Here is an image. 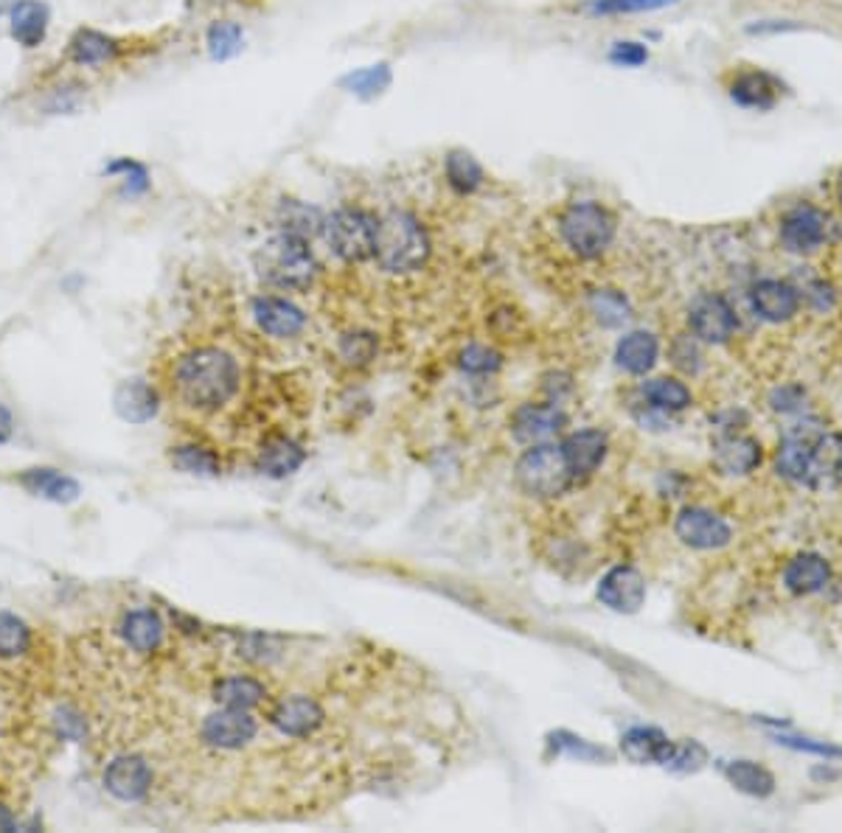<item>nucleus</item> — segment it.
<instances>
[{"label":"nucleus","mask_w":842,"mask_h":833,"mask_svg":"<svg viewBox=\"0 0 842 833\" xmlns=\"http://www.w3.org/2000/svg\"><path fill=\"white\" fill-rule=\"evenodd\" d=\"M778 475L811 491L842 488V432H825L818 421H803L784 432L775 452Z\"/></svg>","instance_id":"nucleus-1"},{"label":"nucleus","mask_w":842,"mask_h":833,"mask_svg":"<svg viewBox=\"0 0 842 833\" xmlns=\"http://www.w3.org/2000/svg\"><path fill=\"white\" fill-rule=\"evenodd\" d=\"M174 390L186 408L214 413L239 390V365L223 348H194L174 368Z\"/></svg>","instance_id":"nucleus-2"},{"label":"nucleus","mask_w":842,"mask_h":833,"mask_svg":"<svg viewBox=\"0 0 842 833\" xmlns=\"http://www.w3.org/2000/svg\"><path fill=\"white\" fill-rule=\"evenodd\" d=\"M374 259L385 272H393V275L421 270L430 259L428 230L410 210H388L377 219Z\"/></svg>","instance_id":"nucleus-3"},{"label":"nucleus","mask_w":842,"mask_h":833,"mask_svg":"<svg viewBox=\"0 0 842 833\" xmlns=\"http://www.w3.org/2000/svg\"><path fill=\"white\" fill-rule=\"evenodd\" d=\"M256 270L265 281L281 290H306L317 275V261L310 250V241L281 230L267 245H261L256 253Z\"/></svg>","instance_id":"nucleus-4"},{"label":"nucleus","mask_w":842,"mask_h":833,"mask_svg":"<svg viewBox=\"0 0 842 833\" xmlns=\"http://www.w3.org/2000/svg\"><path fill=\"white\" fill-rule=\"evenodd\" d=\"M559 236L570 253L593 261L607 253L615 241V216L593 199L570 203L559 216Z\"/></svg>","instance_id":"nucleus-5"},{"label":"nucleus","mask_w":842,"mask_h":833,"mask_svg":"<svg viewBox=\"0 0 842 833\" xmlns=\"http://www.w3.org/2000/svg\"><path fill=\"white\" fill-rule=\"evenodd\" d=\"M515 477L517 486L528 497H542V500L559 497L576 480L568 461H564L562 450L553 444H533L531 450L522 452V457L515 466Z\"/></svg>","instance_id":"nucleus-6"},{"label":"nucleus","mask_w":842,"mask_h":833,"mask_svg":"<svg viewBox=\"0 0 842 833\" xmlns=\"http://www.w3.org/2000/svg\"><path fill=\"white\" fill-rule=\"evenodd\" d=\"M377 219L379 216L366 208H341L323 219V239L337 259L346 264H359L374 256Z\"/></svg>","instance_id":"nucleus-7"},{"label":"nucleus","mask_w":842,"mask_h":833,"mask_svg":"<svg viewBox=\"0 0 842 833\" xmlns=\"http://www.w3.org/2000/svg\"><path fill=\"white\" fill-rule=\"evenodd\" d=\"M829 228L831 219L825 210L811 203H798L780 216V245L795 256L818 253L820 247L829 241Z\"/></svg>","instance_id":"nucleus-8"},{"label":"nucleus","mask_w":842,"mask_h":833,"mask_svg":"<svg viewBox=\"0 0 842 833\" xmlns=\"http://www.w3.org/2000/svg\"><path fill=\"white\" fill-rule=\"evenodd\" d=\"M688 326L702 343L725 346L736 337L738 317L727 303V298L716 295V292H705V295H697L688 306Z\"/></svg>","instance_id":"nucleus-9"},{"label":"nucleus","mask_w":842,"mask_h":833,"mask_svg":"<svg viewBox=\"0 0 842 833\" xmlns=\"http://www.w3.org/2000/svg\"><path fill=\"white\" fill-rule=\"evenodd\" d=\"M787 85L775 74L762 68H742L733 71L731 82H727V96L733 105L744 107V110L769 112L778 107L780 96H784Z\"/></svg>","instance_id":"nucleus-10"},{"label":"nucleus","mask_w":842,"mask_h":833,"mask_svg":"<svg viewBox=\"0 0 842 833\" xmlns=\"http://www.w3.org/2000/svg\"><path fill=\"white\" fill-rule=\"evenodd\" d=\"M674 533L682 544L694 550H719L731 544V524L708 508H686L677 513Z\"/></svg>","instance_id":"nucleus-11"},{"label":"nucleus","mask_w":842,"mask_h":833,"mask_svg":"<svg viewBox=\"0 0 842 833\" xmlns=\"http://www.w3.org/2000/svg\"><path fill=\"white\" fill-rule=\"evenodd\" d=\"M259 733V724L250 716V710H230L223 707L217 713L205 716L203 722V740L214 749H242Z\"/></svg>","instance_id":"nucleus-12"},{"label":"nucleus","mask_w":842,"mask_h":833,"mask_svg":"<svg viewBox=\"0 0 842 833\" xmlns=\"http://www.w3.org/2000/svg\"><path fill=\"white\" fill-rule=\"evenodd\" d=\"M270 722L287 738H312L326 724V710L315 696H287L270 713Z\"/></svg>","instance_id":"nucleus-13"},{"label":"nucleus","mask_w":842,"mask_h":833,"mask_svg":"<svg viewBox=\"0 0 842 833\" xmlns=\"http://www.w3.org/2000/svg\"><path fill=\"white\" fill-rule=\"evenodd\" d=\"M598 601L620 615H635L646 604V581L638 567L618 564L598 584Z\"/></svg>","instance_id":"nucleus-14"},{"label":"nucleus","mask_w":842,"mask_h":833,"mask_svg":"<svg viewBox=\"0 0 842 833\" xmlns=\"http://www.w3.org/2000/svg\"><path fill=\"white\" fill-rule=\"evenodd\" d=\"M105 789L121 802H138L152 789V766L141 755H118L105 769Z\"/></svg>","instance_id":"nucleus-15"},{"label":"nucleus","mask_w":842,"mask_h":833,"mask_svg":"<svg viewBox=\"0 0 842 833\" xmlns=\"http://www.w3.org/2000/svg\"><path fill=\"white\" fill-rule=\"evenodd\" d=\"M568 424V415L553 404H522L511 415V432L520 444H548Z\"/></svg>","instance_id":"nucleus-16"},{"label":"nucleus","mask_w":842,"mask_h":833,"mask_svg":"<svg viewBox=\"0 0 842 833\" xmlns=\"http://www.w3.org/2000/svg\"><path fill=\"white\" fill-rule=\"evenodd\" d=\"M749 301H753V309H756V315L762 321L787 323L798 315L800 292L789 281H780V278H762L749 292Z\"/></svg>","instance_id":"nucleus-17"},{"label":"nucleus","mask_w":842,"mask_h":833,"mask_svg":"<svg viewBox=\"0 0 842 833\" xmlns=\"http://www.w3.org/2000/svg\"><path fill=\"white\" fill-rule=\"evenodd\" d=\"M253 317L259 323V328L270 337H298V334L306 328V315L304 309H298L295 303L287 301V298L265 295L253 301Z\"/></svg>","instance_id":"nucleus-18"},{"label":"nucleus","mask_w":842,"mask_h":833,"mask_svg":"<svg viewBox=\"0 0 842 833\" xmlns=\"http://www.w3.org/2000/svg\"><path fill=\"white\" fill-rule=\"evenodd\" d=\"M559 450H562L564 461H568L573 477L579 480V477L593 475L601 463L607 461L609 441L601 430H579V432H570L568 439L562 441V446H559Z\"/></svg>","instance_id":"nucleus-19"},{"label":"nucleus","mask_w":842,"mask_h":833,"mask_svg":"<svg viewBox=\"0 0 842 833\" xmlns=\"http://www.w3.org/2000/svg\"><path fill=\"white\" fill-rule=\"evenodd\" d=\"M762 444L749 435H725L713 444V466L722 475H749L762 466Z\"/></svg>","instance_id":"nucleus-20"},{"label":"nucleus","mask_w":842,"mask_h":833,"mask_svg":"<svg viewBox=\"0 0 842 833\" xmlns=\"http://www.w3.org/2000/svg\"><path fill=\"white\" fill-rule=\"evenodd\" d=\"M671 749H674V740L657 727H632L620 735V755L629 764L666 766Z\"/></svg>","instance_id":"nucleus-21"},{"label":"nucleus","mask_w":842,"mask_h":833,"mask_svg":"<svg viewBox=\"0 0 842 833\" xmlns=\"http://www.w3.org/2000/svg\"><path fill=\"white\" fill-rule=\"evenodd\" d=\"M158 404H161L158 390L147 379H127L112 393V408H116L118 419L130 421V424H147L155 419Z\"/></svg>","instance_id":"nucleus-22"},{"label":"nucleus","mask_w":842,"mask_h":833,"mask_svg":"<svg viewBox=\"0 0 842 833\" xmlns=\"http://www.w3.org/2000/svg\"><path fill=\"white\" fill-rule=\"evenodd\" d=\"M20 486L25 488L34 497H43V500L56 502V506H71V502L79 500V483L71 475H63L60 469H29L20 475Z\"/></svg>","instance_id":"nucleus-23"},{"label":"nucleus","mask_w":842,"mask_h":833,"mask_svg":"<svg viewBox=\"0 0 842 833\" xmlns=\"http://www.w3.org/2000/svg\"><path fill=\"white\" fill-rule=\"evenodd\" d=\"M831 581V564L818 553H800L784 567V584L792 595H814Z\"/></svg>","instance_id":"nucleus-24"},{"label":"nucleus","mask_w":842,"mask_h":833,"mask_svg":"<svg viewBox=\"0 0 842 833\" xmlns=\"http://www.w3.org/2000/svg\"><path fill=\"white\" fill-rule=\"evenodd\" d=\"M660 357V343L651 332H629L620 337L615 359L632 377H646Z\"/></svg>","instance_id":"nucleus-25"},{"label":"nucleus","mask_w":842,"mask_h":833,"mask_svg":"<svg viewBox=\"0 0 842 833\" xmlns=\"http://www.w3.org/2000/svg\"><path fill=\"white\" fill-rule=\"evenodd\" d=\"M9 29L23 48H37L48 31V7L40 0H20L9 12Z\"/></svg>","instance_id":"nucleus-26"},{"label":"nucleus","mask_w":842,"mask_h":833,"mask_svg":"<svg viewBox=\"0 0 842 833\" xmlns=\"http://www.w3.org/2000/svg\"><path fill=\"white\" fill-rule=\"evenodd\" d=\"M121 637L138 654H152L163 642V620L152 609H132L121 620Z\"/></svg>","instance_id":"nucleus-27"},{"label":"nucleus","mask_w":842,"mask_h":833,"mask_svg":"<svg viewBox=\"0 0 842 833\" xmlns=\"http://www.w3.org/2000/svg\"><path fill=\"white\" fill-rule=\"evenodd\" d=\"M214 699H217L219 707L256 710L259 704H265L267 688L265 682H259L256 677H248V673H234V677L219 679L217 685H214Z\"/></svg>","instance_id":"nucleus-28"},{"label":"nucleus","mask_w":842,"mask_h":833,"mask_svg":"<svg viewBox=\"0 0 842 833\" xmlns=\"http://www.w3.org/2000/svg\"><path fill=\"white\" fill-rule=\"evenodd\" d=\"M304 450H301L295 441L284 439V435H276V439L261 444L256 466H259L267 477H287L304 466Z\"/></svg>","instance_id":"nucleus-29"},{"label":"nucleus","mask_w":842,"mask_h":833,"mask_svg":"<svg viewBox=\"0 0 842 833\" xmlns=\"http://www.w3.org/2000/svg\"><path fill=\"white\" fill-rule=\"evenodd\" d=\"M725 780L736 791L749 797H769L775 791V775L764 764L756 760H731L725 764Z\"/></svg>","instance_id":"nucleus-30"},{"label":"nucleus","mask_w":842,"mask_h":833,"mask_svg":"<svg viewBox=\"0 0 842 833\" xmlns=\"http://www.w3.org/2000/svg\"><path fill=\"white\" fill-rule=\"evenodd\" d=\"M444 174H446V183H450V188H453L455 194H461V197H466V194H475L486 180L484 166H481L475 154H469L466 149H453V152L446 154Z\"/></svg>","instance_id":"nucleus-31"},{"label":"nucleus","mask_w":842,"mask_h":833,"mask_svg":"<svg viewBox=\"0 0 842 833\" xmlns=\"http://www.w3.org/2000/svg\"><path fill=\"white\" fill-rule=\"evenodd\" d=\"M118 54V43L96 29H79L71 40V60L79 65H105Z\"/></svg>","instance_id":"nucleus-32"},{"label":"nucleus","mask_w":842,"mask_h":833,"mask_svg":"<svg viewBox=\"0 0 842 833\" xmlns=\"http://www.w3.org/2000/svg\"><path fill=\"white\" fill-rule=\"evenodd\" d=\"M644 396L651 408L666 410V413H680V410L691 408V390L674 377H657L644 385Z\"/></svg>","instance_id":"nucleus-33"},{"label":"nucleus","mask_w":842,"mask_h":833,"mask_svg":"<svg viewBox=\"0 0 842 833\" xmlns=\"http://www.w3.org/2000/svg\"><path fill=\"white\" fill-rule=\"evenodd\" d=\"M390 82H393L390 65L379 62V65H368V68H359V71H352V74H346L341 79V85L346 87L348 93H354L357 99L368 101V99L382 96V93L390 87Z\"/></svg>","instance_id":"nucleus-34"},{"label":"nucleus","mask_w":842,"mask_h":833,"mask_svg":"<svg viewBox=\"0 0 842 833\" xmlns=\"http://www.w3.org/2000/svg\"><path fill=\"white\" fill-rule=\"evenodd\" d=\"M245 45V31L242 25L234 23V20H223V23H214L208 29V54L210 60L225 62L234 60Z\"/></svg>","instance_id":"nucleus-35"},{"label":"nucleus","mask_w":842,"mask_h":833,"mask_svg":"<svg viewBox=\"0 0 842 833\" xmlns=\"http://www.w3.org/2000/svg\"><path fill=\"white\" fill-rule=\"evenodd\" d=\"M172 463L180 472L197 477H217L219 469H223L219 457L205 446H177L172 452Z\"/></svg>","instance_id":"nucleus-36"},{"label":"nucleus","mask_w":842,"mask_h":833,"mask_svg":"<svg viewBox=\"0 0 842 833\" xmlns=\"http://www.w3.org/2000/svg\"><path fill=\"white\" fill-rule=\"evenodd\" d=\"M680 3V0H587L584 12L595 14V18H613V14H644V12H660Z\"/></svg>","instance_id":"nucleus-37"},{"label":"nucleus","mask_w":842,"mask_h":833,"mask_svg":"<svg viewBox=\"0 0 842 833\" xmlns=\"http://www.w3.org/2000/svg\"><path fill=\"white\" fill-rule=\"evenodd\" d=\"M281 230L292 236H301V239H310V236L321 234L323 230V219L315 208L304 203H284L281 208Z\"/></svg>","instance_id":"nucleus-38"},{"label":"nucleus","mask_w":842,"mask_h":833,"mask_svg":"<svg viewBox=\"0 0 842 833\" xmlns=\"http://www.w3.org/2000/svg\"><path fill=\"white\" fill-rule=\"evenodd\" d=\"M29 642H32V631L25 626V620H20L12 612H0V657H20L29 651Z\"/></svg>","instance_id":"nucleus-39"},{"label":"nucleus","mask_w":842,"mask_h":833,"mask_svg":"<svg viewBox=\"0 0 842 833\" xmlns=\"http://www.w3.org/2000/svg\"><path fill=\"white\" fill-rule=\"evenodd\" d=\"M708 764V749L702 747L700 740H674V749H671L669 760H666V769L682 771V775H691V771H700Z\"/></svg>","instance_id":"nucleus-40"},{"label":"nucleus","mask_w":842,"mask_h":833,"mask_svg":"<svg viewBox=\"0 0 842 833\" xmlns=\"http://www.w3.org/2000/svg\"><path fill=\"white\" fill-rule=\"evenodd\" d=\"M593 312L595 317H598V323H604V326L609 328L629 321V306H626L624 295H618V292L613 290L598 292V295L593 298Z\"/></svg>","instance_id":"nucleus-41"},{"label":"nucleus","mask_w":842,"mask_h":833,"mask_svg":"<svg viewBox=\"0 0 842 833\" xmlns=\"http://www.w3.org/2000/svg\"><path fill=\"white\" fill-rule=\"evenodd\" d=\"M551 747L557 749V753H564L570 755V758H579V760H609L607 749L595 747V744H590V740L576 738V735H570V733L551 735Z\"/></svg>","instance_id":"nucleus-42"},{"label":"nucleus","mask_w":842,"mask_h":833,"mask_svg":"<svg viewBox=\"0 0 842 833\" xmlns=\"http://www.w3.org/2000/svg\"><path fill=\"white\" fill-rule=\"evenodd\" d=\"M374 354H377V339H374V334L357 332L346 334V337L341 339V357L346 359L348 365L371 363Z\"/></svg>","instance_id":"nucleus-43"},{"label":"nucleus","mask_w":842,"mask_h":833,"mask_svg":"<svg viewBox=\"0 0 842 833\" xmlns=\"http://www.w3.org/2000/svg\"><path fill=\"white\" fill-rule=\"evenodd\" d=\"M500 365L503 357L489 346H469L461 354V368H464L466 374H481V377H486V374L500 370Z\"/></svg>","instance_id":"nucleus-44"},{"label":"nucleus","mask_w":842,"mask_h":833,"mask_svg":"<svg viewBox=\"0 0 842 833\" xmlns=\"http://www.w3.org/2000/svg\"><path fill=\"white\" fill-rule=\"evenodd\" d=\"M607 60L613 62L615 68H640L649 62V48L644 43H635V40H620V43H613Z\"/></svg>","instance_id":"nucleus-45"},{"label":"nucleus","mask_w":842,"mask_h":833,"mask_svg":"<svg viewBox=\"0 0 842 833\" xmlns=\"http://www.w3.org/2000/svg\"><path fill=\"white\" fill-rule=\"evenodd\" d=\"M107 172H110V174H121V177H125V188L130 194H143L149 188V172H147V166H141V163L130 161V158H121V161L110 163V166H107Z\"/></svg>","instance_id":"nucleus-46"},{"label":"nucleus","mask_w":842,"mask_h":833,"mask_svg":"<svg viewBox=\"0 0 842 833\" xmlns=\"http://www.w3.org/2000/svg\"><path fill=\"white\" fill-rule=\"evenodd\" d=\"M671 363L686 374H697L700 370V348L691 337H677L671 346Z\"/></svg>","instance_id":"nucleus-47"},{"label":"nucleus","mask_w":842,"mask_h":833,"mask_svg":"<svg viewBox=\"0 0 842 833\" xmlns=\"http://www.w3.org/2000/svg\"><path fill=\"white\" fill-rule=\"evenodd\" d=\"M54 724H56V729H60V735H63V738H68V740H82L87 733L85 718H82L79 713H76V710H71V707L56 710Z\"/></svg>","instance_id":"nucleus-48"},{"label":"nucleus","mask_w":842,"mask_h":833,"mask_svg":"<svg viewBox=\"0 0 842 833\" xmlns=\"http://www.w3.org/2000/svg\"><path fill=\"white\" fill-rule=\"evenodd\" d=\"M803 23L798 20H756L747 25V34H784V31H800Z\"/></svg>","instance_id":"nucleus-49"},{"label":"nucleus","mask_w":842,"mask_h":833,"mask_svg":"<svg viewBox=\"0 0 842 833\" xmlns=\"http://www.w3.org/2000/svg\"><path fill=\"white\" fill-rule=\"evenodd\" d=\"M12 432H14L12 413H9V408H3V404H0V446L7 444L9 439H12Z\"/></svg>","instance_id":"nucleus-50"},{"label":"nucleus","mask_w":842,"mask_h":833,"mask_svg":"<svg viewBox=\"0 0 842 833\" xmlns=\"http://www.w3.org/2000/svg\"><path fill=\"white\" fill-rule=\"evenodd\" d=\"M18 831V820H14L12 811L7 805H0V833H12Z\"/></svg>","instance_id":"nucleus-51"},{"label":"nucleus","mask_w":842,"mask_h":833,"mask_svg":"<svg viewBox=\"0 0 842 833\" xmlns=\"http://www.w3.org/2000/svg\"><path fill=\"white\" fill-rule=\"evenodd\" d=\"M836 203H840V208H842V177H840V183H836Z\"/></svg>","instance_id":"nucleus-52"}]
</instances>
